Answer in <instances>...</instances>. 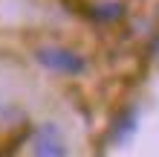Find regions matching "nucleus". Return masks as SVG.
Returning <instances> with one entry per match:
<instances>
[{
	"label": "nucleus",
	"instance_id": "nucleus-1",
	"mask_svg": "<svg viewBox=\"0 0 159 157\" xmlns=\"http://www.w3.org/2000/svg\"><path fill=\"white\" fill-rule=\"evenodd\" d=\"M29 157H72L64 128L58 122H41L29 137Z\"/></svg>",
	"mask_w": 159,
	"mask_h": 157
},
{
	"label": "nucleus",
	"instance_id": "nucleus-2",
	"mask_svg": "<svg viewBox=\"0 0 159 157\" xmlns=\"http://www.w3.org/2000/svg\"><path fill=\"white\" fill-rule=\"evenodd\" d=\"M35 61L41 67L52 70V73H61V76H81L87 70V61L84 55H78L75 50L70 47H58V44H46V47L35 50Z\"/></svg>",
	"mask_w": 159,
	"mask_h": 157
},
{
	"label": "nucleus",
	"instance_id": "nucleus-3",
	"mask_svg": "<svg viewBox=\"0 0 159 157\" xmlns=\"http://www.w3.org/2000/svg\"><path fill=\"white\" fill-rule=\"evenodd\" d=\"M133 131H136V108H133V110H125V114H121V116L116 119L113 140H116V143H127Z\"/></svg>",
	"mask_w": 159,
	"mask_h": 157
}]
</instances>
